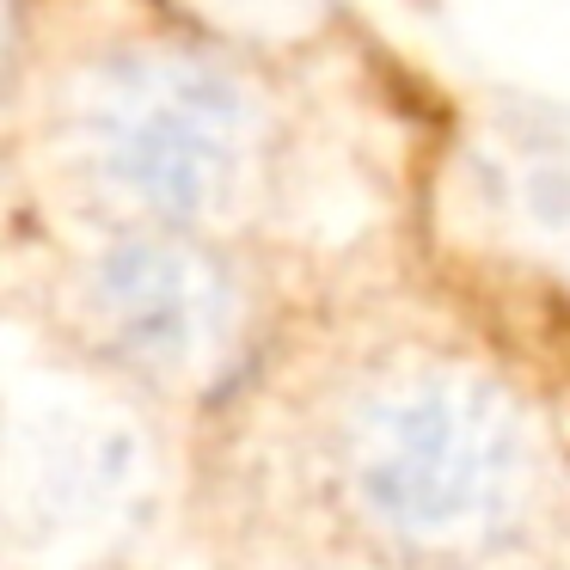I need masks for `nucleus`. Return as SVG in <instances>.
<instances>
[{
	"label": "nucleus",
	"instance_id": "nucleus-2",
	"mask_svg": "<svg viewBox=\"0 0 570 570\" xmlns=\"http://www.w3.org/2000/svg\"><path fill=\"white\" fill-rule=\"evenodd\" d=\"M356 509L411 552H484L533 497V430L472 368H393L344 417Z\"/></svg>",
	"mask_w": 570,
	"mask_h": 570
},
{
	"label": "nucleus",
	"instance_id": "nucleus-1",
	"mask_svg": "<svg viewBox=\"0 0 570 570\" xmlns=\"http://www.w3.org/2000/svg\"><path fill=\"white\" fill-rule=\"evenodd\" d=\"M50 136L124 227L215 234L271 190L283 124L246 50L166 31L80 56L56 87Z\"/></svg>",
	"mask_w": 570,
	"mask_h": 570
},
{
	"label": "nucleus",
	"instance_id": "nucleus-3",
	"mask_svg": "<svg viewBox=\"0 0 570 570\" xmlns=\"http://www.w3.org/2000/svg\"><path fill=\"white\" fill-rule=\"evenodd\" d=\"M80 301L99 344L160 386L215 381L246 332V288L209 234L124 227L92 252Z\"/></svg>",
	"mask_w": 570,
	"mask_h": 570
}]
</instances>
